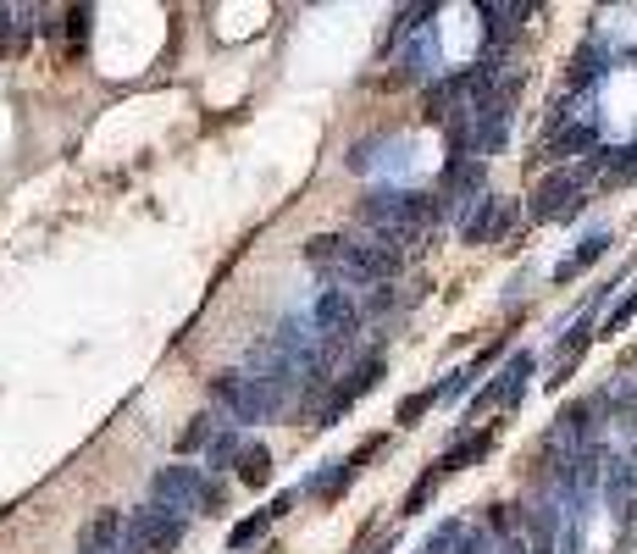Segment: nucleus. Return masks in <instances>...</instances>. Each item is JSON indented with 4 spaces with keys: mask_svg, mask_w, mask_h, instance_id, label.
Segmentation results:
<instances>
[{
    "mask_svg": "<svg viewBox=\"0 0 637 554\" xmlns=\"http://www.w3.org/2000/svg\"><path fill=\"white\" fill-rule=\"evenodd\" d=\"M289 394H294V388L266 383V377H255V372H217V377H211V399L228 410L233 422H266V416L283 410V399H289Z\"/></svg>",
    "mask_w": 637,
    "mask_h": 554,
    "instance_id": "obj_1",
    "label": "nucleus"
},
{
    "mask_svg": "<svg viewBox=\"0 0 637 554\" xmlns=\"http://www.w3.org/2000/svg\"><path fill=\"white\" fill-rule=\"evenodd\" d=\"M183 543V516L161 505L128 510V532H122V554H172Z\"/></svg>",
    "mask_w": 637,
    "mask_h": 554,
    "instance_id": "obj_2",
    "label": "nucleus"
},
{
    "mask_svg": "<svg viewBox=\"0 0 637 554\" xmlns=\"http://www.w3.org/2000/svg\"><path fill=\"white\" fill-rule=\"evenodd\" d=\"M150 494H156L161 510L189 516V510H200V499H205V477L194 466H161L156 482H150Z\"/></svg>",
    "mask_w": 637,
    "mask_h": 554,
    "instance_id": "obj_3",
    "label": "nucleus"
},
{
    "mask_svg": "<svg viewBox=\"0 0 637 554\" xmlns=\"http://www.w3.org/2000/svg\"><path fill=\"white\" fill-rule=\"evenodd\" d=\"M577 205H582V172H549V178L532 189V222L571 217Z\"/></svg>",
    "mask_w": 637,
    "mask_h": 554,
    "instance_id": "obj_4",
    "label": "nucleus"
},
{
    "mask_svg": "<svg viewBox=\"0 0 637 554\" xmlns=\"http://www.w3.org/2000/svg\"><path fill=\"white\" fill-rule=\"evenodd\" d=\"M532 366H538V361H532V350H516L499 372H493V383L471 399V416H477V410H493V405H516L521 388H527V377H532Z\"/></svg>",
    "mask_w": 637,
    "mask_h": 554,
    "instance_id": "obj_5",
    "label": "nucleus"
},
{
    "mask_svg": "<svg viewBox=\"0 0 637 554\" xmlns=\"http://www.w3.org/2000/svg\"><path fill=\"white\" fill-rule=\"evenodd\" d=\"M505 228H510V205L482 194V200L466 211V222H460V239L466 244H493V239H505Z\"/></svg>",
    "mask_w": 637,
    "mask_h": 554,
    "instance_id": "obj_6",
    "label": "nucleus"
},
{
    "mask_svg": "<svg viewBox=\"0 0 637 554\" xmlns=\"http://www.w3.org/2000/svg\"><path fill=\"white\" fill-rule=\"evenodd\" d=\"M122 532H128L122 510H95L78 532V554H122Z\"/></svg>",
    "mask_w": 637,
    "mask_h": 554,
    "instance_id": "obj_7",
    "label": "nucleus"
},
{
    "mask_svg": "<svg viewBox=\"0 0 637 554\" xmlns=\"http://www.w3.org/2000/svg\"><path fill=\"white\" fill-rule=\"evenodd\" d=\"M493 449V433H466V438H455V444L444 449V455H438V477H449V471H466L471 460H482Z\"/></svg>",
    "mask_w": 637,
    "mask_h": 554,
    "instance_id": "obj_8",
    "label": "nucleus"
},
{
    "mask_svg": "<svg viewBox=\"0 0 637 554\" xmlns=\"http://www.w3.org/2000/svg\"><path fill=\"white\" fill-rule=\"evenodd\" d=\"M604 250H610V233H604V228H599V233H588V239H582V244H577V250L565 255V261H560V266H554V277H560V283H571V277H577V272H588V266H593V261H599V255H604Z\"/></svg>",
    "mask_w": 637,
    "mask_h": 554,
    "instance_id": "obj_9",
    "label": "nucleus"
},
{
    "mask_svg": "<svg viewBox=\"0 0 637 554\" xmlns=\"http://www.w3.org/2000/svg\"><path fill=\"white\" fill-rule=\"evenodd\" d=\"M599 145V133H593V122H571L565 133H554L549 139V161H565V156H582V150Z\"/></svg>",
    "mask_w": 637,
    "mask_h": 554,
    "instance_id": "obj_10",
    "label": "nucleus"
},
{
    "mask_svg": "<svg viewBox=\"0 0 637 554\" xmlns=\"http://www.w3.org/2000/svg\"><path fill=\"white\" fill-rule=\"evenodd\" d=\"M239 482H244V488H266V482H272V449H266V444H244Z\"/></svg>",
    "mask_w": 637,
    "mask_h": 554,
    "instance_id": "obj_11",
    "label": "nucleus"
},
{
    "mask_svg": "<svg viewBox=\"0 0 637 554\" xmlns=\"http://www.w3.org/2000/svg\"><path fill=\"white\" fill-rule=\"evenodd\" d=\"M438 399H444V388H416V394H405V399H399V410H394V422L399 427H416L421 422V416H427V410H433L438 405Z\"/></svg>",
    "mask_w": 637,
    "mask_h": 554,
    "instance_id": "obj_12",
    "label": "nucleus"
},
{
    "mask_svg": "<svg viewBox=\"0 0 637 554\" xmlns=\"http://www.w3.org/2000/svg\"><path fill=\"white\" fill-rule=\"evenodd\" d=\"M239 455H244V444H239L233 427H217L211 444H205V466H211V471H217V466H239Z\"/></svg>",
    "mask_w": 637,
    "mask_h": 554,
    "instance_id": "obj_13",
    "label": "nucleus"
},
{
    "mask_svg": "<svg viewBox=\"0 0 637 554\" xmlns=\"http://www.w3.org/2000/svg\"><path fill=\"white\" fill-rule=\"evenodd\" d=\"M477 12L488 17V34H493V45H499V39L516 28V17H527V6H499V0H482Z\"/></svg>",
    "mask_w": 637,
    "mask_h": 554,
    "instance_id": "obj_14",
    "label": "nucleus"
},
{
    "mask_svg": "<svg viewBox=\"0 0 637 554\" xmlns=\"http://www.w3.org/2000/svg\"><path fill=\"white\" fill-rule=\"evenodd\" d=\"M377 377H383V350H366L361 361H355V372H349V383H344V388L361 399L366 388H377Z\"/></svg>",
    "mask_w": 637,
    "mask_h": 554,
    "instance_id": "obj_15",
    "label": "nucleus"
},
{
    "mask_svg": "<svg viewBox=\"0 0 637 554\" xmlns=\"http://www.w3.org/2000/svg\"><path fill=\"white\" fill-rule=\"evenodd\" d=\"M266 527H272V505L255 510V516H244L239 527L228 532V549H250V543H261V538H266Z\"/></svg>",
    "mask_w": 637,
    "mask_h": 554,
    "instance_id": "obj_16",
    "label": "nucleus"
},
{
    "mask_svg": "<svg viewBox=\"0 0 637 554\" xmlns=\"http://www.w3.org/2000/svg\"><path fill=\"white\" fill-rule=\"evenodd\" d=\"M460 538H466V527H460V521H438V527L421 538V549H416V554H455V549H460Z\"/></svg>",
    "mask_w": 637,
    "mask_h": 554,
    "instance_id": "obj_17",
    "label": "nucleus"
},
{
    "mask_svg": "<svg viewBox=\"0 0 637 554\" xmlns=\"http://www.w3.org/2000/svg\"><path fill=\"white\" fill-rule=\"evenodd\" d=\"M344 250H349V239H338V233H316V239L305 244V261L311 266H338Z\"/></svg>",
    "mask_w": 637,
    "mask_h": 554,
    "instance_id": "obj_18",
    "label": "nucleus"
},
{
    "mask_svg": "<svg viewBox=\"0 0 637 554\" xmlns=\"http://www.w3.org/2000/svg\"><path fill=\"white\" fill-rule=\"evenodd\" d=\"M438 482H444L438 471H421V477H416V488H410V494H405V505H399V516H416V510H427V499L438 494Z\"/></svg>",
    "mask_w": 637,
    "mask_h": 554,
    "instance_id": "obj_19",
    "label": "nucleus"
},
{
    "mask_svg": "<svg viewBox=\"0 0 637 554\" xmlns=\"http://www.w3.org/2000/svg\"><path fill=\"white\" fill-rule=\"evenodd\" d=\"M599 61H604V56H599V50H593V45H588V50H577V56H571V84H577V89H588L593 78L604 73Z\"/></svg>",
    "mask_w": 637,
    "mask_h": 554,
    "instance_id": "obj_20",
    "label": "nucleus"
},
{
    "mask_svg": "<svg viewBox=\"0 0 637 554\" xmlns=\"http://www.w3.org/2000/svg\"><path fill=\"white\" fill-rule=\"evenodd\" d=\"M89 23H95V12H89V6H73V12H67V45H73V56L89 45Z\"/></svg>",
    "mask_w": 637,
    "mask_h": 554,
    "instance_id": "obj_21",
    "label": "nucleus"
},
{
    "mask_svg": "<svg viewBox=\"0 0 637 554\" xmlns=\"http://www.w3.org/2000/svg\"><path fill=\"white\" fill-rule=\"evenodd\" d=\"M632 316H637V283H632V289H626V300L615 305L610 316H604V338H615V333H621L626 322H632Z\"/></svg>",
    "mask_w": 637,
    "mask_h": 554,
    "instance_id": "obj_22",
    "label": "nucleus"
},
{
    "mask_svg": "<svg viewBox=\"0 0 637 554\" xmlns=\"http://www.w3.org/2000/svg\"><path fill=\"white\" fill-rule=\"evenodd\" d=\"M532 554H554V510L532 516Z\"/></svg>",
    "mask_w": 637,
    "mask_h": 554,
    "instance_id": "obj_23",
    "label": "nucleus"
},
{
    "mask_svg": "<svg viewBox=\"0 0 637 554\" xmlns=\"http://www.w3.org/2000/svg\"><path fill=\"white\" fill-rule=\"evenodd\" d=\"M211 433H217V427H211V416H194V427H183L178 444L183 449H200V444H211Z\"/></svg>",
    "mask_w": 637,
    "mask_h": 554,
    "instance_id": "obj_24",
    "label": "nucleus"
},
{
    "mask_svg": "<svg viewBox=\"0 0 637 554\" xmlns=\"http://www.w3.org/2000/svg\"><path fill=\"white\" fill-rule=\"evenodd\" d=\"M615 405H621V416H626V433H637V388L615 394Z\"/></svg>",
    "mask_w": 637,
    "mask_h": 554,
    "instance_id": "obj_25",
    "label": "nucleus"
}]
</instances>
